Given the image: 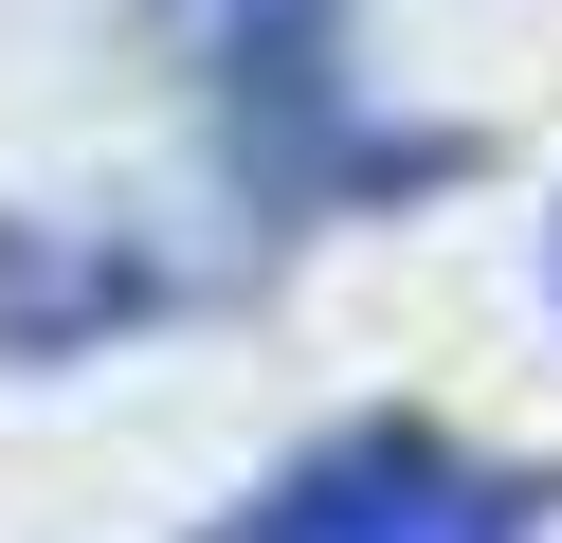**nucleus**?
<instances>
[{"mask_svg":"<svg viewBox=\"0 0 562 543\" xmlns=\"http://www.w3.org/2000/svg\"><path fill=\"white\" fill-rule=\"evenodd\" d=\"M218 543H508V489L436 434H327L308 471H272Z\"/></svg>","mask_w":562,"mask_h":543,"instance_id":"1","label":"nucleus"}]
</instances>
